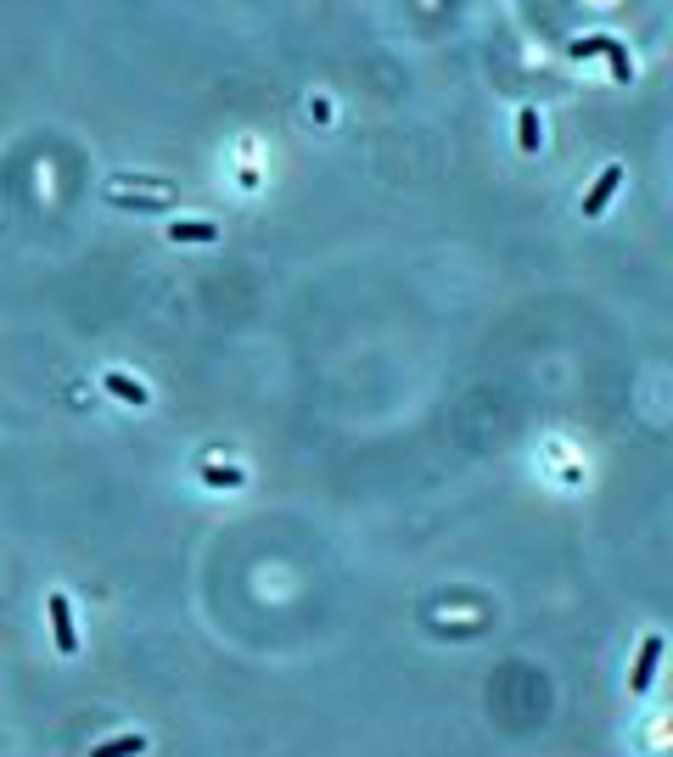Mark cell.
Returning <instances> with one entry per match:
<instances>
[{"instance_id": "obj_3", "label": "cell", "mask_w": 673, "mask_h": 757, "mask_svg": "<svg viewBox=\"0 0 673 757\" xmlns=\"http://www.w3.org/2000/svg\"><path fill=\"white\" fill-rule=\"evenodd\" d=\"M617 186H623V163H606V169L595 174V186L584 191V219H601L606 202L617 197Z\"/></svg>"}, {"instance_id": "obj_1", "label": "cell", "mask_w": 673, "mask_h": 757, "mask_svg": "<svg viewBox=\"0 0 673 757\" xmlns=\"http://www.w3.org/2000/svg\"><path fill=\"white\" fill-rule=\"evenodd\" d=\"M573 57L584 62V57H606L612 62V79L617 85H634V62H629V51L612 40V34H589V40H573Z\"/></svg>"}, {"instance_id": "obj_6", "label": "cell", "mask_w": 673, "mask_h": 757, "mask_svg": "<svg viewBox=\"0 0 673 757\" xmlns=\"http://www.w3.org/2000/svg\"><path fill=\"white\" fill-rule=\"evenodd\" d=\"M146 752V735L141 729H124V735H113V741H96L90 746V757H141Z\"/></svg>"}, {"instance_id": "obj_8", "label": "cell", "mask_w": 673, "mask_h": 757, "mask_svg": "<svg viewBox=\"0 0 673 757\" xmlns=\"http://www.w3.org/2000/svg\"><path fill=\"white\" fill-rule=\"evenodd\" d=\"M516 146H522V152H539V146H545V124H539V113H533V107H522V113H516Z\"/></svg>"}, {"instance_id": "obj_9", "label": "cell", "mask_w": 673, "mask_h": 757, "mask_svg": "<svg viewBox=\"0 0 673 757\" xmlns=\"http://www.w3.org/2000/svg\"><path fill=\"white\" fill-rule=\"evenodd\" d=\"M202 483H214V488H242L247 477L236 472V466H225V472H219V466H202Z\"/></svg>"}, {"instance_id": "obj_2", "label": "cell", "mask_w": 673, "mask_h": 757, "mask_svg": "<svg viewBox=\"0 0 673 757\" xmlns=\"http://www.w3.org/2000/svg\"><path fill=\"white\" fill-rule=\"evenodd\" d=\"M45 612H51V634H57V651L62 657H79V623H73V606L62 589H51L45 595Z\"/></svg>"}, {"instance_id": "obj_7", "label": "cell", "mask_w": 673, "mask_h": 757, "mask_svg": "<svg viewBox=\"0 0 673 757\" xmlns=\"http://www.w3.org/2000/svg\"><path fill=\"white\" fill-rule=\"evenodd\" d=\"M169 242H219L214 219H169Z\"/></svg>"}, {"instance_id": "obj_4", "label": "cell", "mask_w": 673, "mask_h": 757, "mask_svg": "<svg viewBox=\"0 0 673 757\" xmlns=\"http://www.w3.org/2000/svg\"><path fill=\"white\" fill-rule=\"evenodd\" d=\"M657 662H662V634H645V640H640V657H634V673H629V690H634V696H645V690H651V679H657Z\"/></svg>"}, {"instance_id": "obj_5", "label": "cell", "mask_w": 673, "mask_h": 757, "mask_svg": "<svg viewBox=\"0 0 673 757\" xmlns=\"http://www.w3.org/2000/svg\"><path fill=\"white\" fill-rule=\"evenodd\" d=\"M101 387H107L118 404H135V410H141V404H152L146 382H135V376H124V371H107V376H101Z\"/></svg>"}]
</instances>
